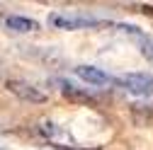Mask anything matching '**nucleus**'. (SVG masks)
Here are the masks:
<instances>
[{"mask_svg":"<svg viewBox=\"0 0 153 150\" xmlns=\"http://www.w3.org/2000/svg\"><path fill=\"white\" fill-rule=\"evenodd\" d=\"M117 82L126 92H131V95H139V97H151L153 95V75H148V73H126Z\"/></svg>","mask_w":153,"mask_h":150,"instance_id":"1","label":"nucleus"},{"mask_svg":"<svg viewBox=\"0 0 153 150\" xmlns=\"http://www.w3.org/2000/svg\"><path fill=\"white\" fill-rule=\"evenodd\" d=\"M7 90L12 92V95L17 99H22V102H29V104H44L49 97L44 95V92L39 87H34L32 82H25V80H17V78H10L7 82Z\"/></svg>","mask_w":153,"mask_h":150,"instance_id":"2","label":"nucleus"},{"mask_svg":"<svg viewBox=\"0 0 153 150\" xmlns=\"http://www.w3.org/2000/svg\"><path fill=\"white\" fill-rule=\"evenodd\" d=\"M49 22L59 29H85V27H100L105 22L95 20V17H63V15H51Z\"/></svg>","mask_w":153,"mask_h":150,"instance_id":"3","label":"nucleus"},{"mask_svg":"<svg viewBox=\"0 0 153 150\" xmlns=\"http://www.w3.org/2000/svg\"><path fill=\"white\" fill-rule=\"evenodd\" d=\"M75 75H78L80 80L90 82V85H107V82H112L109 75L105 70H100V68H95V65H78L75 68Z\"/></svg>","mask_w":153,"mask_h":150,"instance_id":"4","label":"nucleus"},{"mask_svg":"<svg viewBox=\"0 0 153 150\" xmlns=\"http://www.w3.org/2000/svg\"><path fill=\"white\" fill-rule=\"evenodd\" d=\"M5 24L12 32H36L39 29V22L36 20H29V17H22V15H10L5 20Z\"/></svg>","mask_w":153,"mask_h":150,"instance_id":"5","label":"nucleus"},{"mask_svg":"<svg viewBox=\"0 0 153 150\" xmlns=\"http://www.w3.org/2000/svg\"><path fill=\"white\" fill-rule=\"evenodd\" d=\"M141 53L146 56V58H151V61H153V41H148V44H143V49H141Z\"/></svg>","mask_w":153,"mask_h":150,"instance_id":"6","label":"nucleus"},{"mask_svg":"<svg viewBox=\"0 0 153 150\" xmlns=\"http://www.w3.org/2000/svg\"><path fill=\"white\" fill-rule=\"evenodd\" d=\"M0 150H3V148H0Z\"/></svg>","mask_w":153,"mask_h":150,"instance_id":"7","label":"nucleus"}]
</instances>
